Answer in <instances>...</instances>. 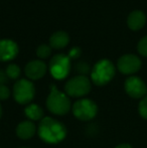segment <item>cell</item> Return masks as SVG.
I'll return each instance as SVG.
<instances>
[{"label": "cell", "mask_w": 147, "mask_h": 148, "mask_svg": "<svg viewBox=\"0 0 147 148\" xmlns=\"http://www.w3.org/2000/svg\"><path fill=\"white\" fill-rule=\"evenodd\" d=\"M38 136L49 144L59 143L67 136V128L59 121L51 117H44L38 125Z\"/></svg>", "instance_id": "obj_1"}, {"label": "cell", "mask_w": 147, "mask_h": 148, "mask_svg": "<svg viewBox=\"0 0 147 148\" xmlns=\"http://www.w3.org/2000/svg\"><path fill=\"white\" fill-rule=\"evenodd\" d=\"M46 107L51 113L63 116L71 110V100L67 94L61 92L55 85H51V92L46 99Z\"/></svg>", "instance_id": "obj_2"}, {"label": "cell", "mask_w": 147, "mask_h": 148, "mask_svg": "<svg viewBox=\"0 0 147 148\" xmlns=\"http://www.w3.org/2000/svg\"><path fill=\"white\" fill-rule=\"evenodd\" d=\"M115 66L109 60H101L96 62L91 71V80L96 86H104L115 76Z\"/></svg>", "instance_id": "obj_3"}, {"label": "cell", "mask_w": 147, "mask_h": 148, "mask_svg": "<svg viewBox=\"0 0 147 148\" xmlns=\"http://www.w3.org/2000/svg\"><path fill=\"white\" fill-rule=\"evenodd\" d=\"M65 91L69 97H84V96L88 95L91 91L90 79L86 76L78 75L66 83Z\"/></svg>", "instance_id": "obj_4"}, {"label": "cell", "mask_w": 147, "mask_h": 148, "mask_svg": "<svg viewBox=\"0 0 147 148\" xmlns=\"http://www.w3.org/2000/svg\"><path fill=\"white\" fill-rule=\"evenodd\" d=\"M36 95V88L31 81L21 79L18 80L13 86V97L18 104L26 105L32 101Z\"/></svg>", "instance_id": "obj_5"}, {"label": "cell", "mask_w": 147, "mask_h": 148, "mask_svg": "<svg viewBox=\"0 0 147 148\" xmlns=\"http://www.w3.org/2000/svg\"><path fill=\"white\" fill-rule=\"evenodd\" d=\"M73 114L81 121H90L96 117L98 107L96 103L90 99H80L73 105Z\"/></svg>", "instance_id": "obj_6"}, {"label": "cell", "mask_w": 147, "mask_h": 148, "mask_svg": "<svg viewBox=\"0 0 147 148\" xmlns=\"http://www.w3.org/2000/svg\"><path fill=\"white\" fill-rule=\"evenodd\" d=\"M71 71V59L63 53L55 55L49 62V72L57 80L67 78Z\"/></svg>", "instance_id": "obj_7"}, {"label": "cell", "mask_w": 147, "mask_h": 148, "mask_svg": "<svg viewBox=\"0 0 147 148\" xmlns=\"http://www.w3.org/2000/svg\"><path fill=\"white\" fill-rule=\"evenodd\" d=\"M117 68L124 75L135 74L141 68V60L135 55H124L118 60Z\"/></svg>", "instance_id": "obj_8"}, {"label": "cell", "mask_w": 147, "mask_h": 148, "mask_svg": "<svg viewBox=\"0 0 147 148\" xmlns=\"http://www.w3.org/2000/svg\"><path fill=\"white\" fill-rule=\"evenodd\" d=\"M125 91L133 99H140L145 96L147 88L141 79L132 76L125 81Z\"/></svg>", "instance_id": "obj_9"}, {"label": "cell", "mask_w": 147, "mask_h": 148, "mask_svg": "<svg viewBox=\"0 0 147 148\" xmlns=\"http://www.w3.org/2000/svg\"><path fill=\"white\" fill-rule=\"evenodd\" d=\"M46 70L47 66L44 62H42L40 60H31V62H29L26 64L24 72H25L26 77L29 80L36 81L42 78L45 75V73H46Z\"/></svg>", "instance_id": "obj_10"}, {"label": "cell", "mask_w": 147, "mask_h": 148, "mask_svg": "<svg viewBox=\"0 0 147 148\" xmlns=\"http://www.w3.org/2000/svg\"><path fill=\"white\" fill-rule=\"evenodd\" d=\"M18 53V45L11 39L0 40V60L8 62L15 59Z\"/></svg>", "instance_id": "obj_11"}, {"label": "cell", "mask_w": 147, "mask_h": 148, "mask_svg": "<svg viewBox=\"0 0 147 148\" xmlns=\"http://www.w3.org/2000/svg\"><path fill=\"white\" fill-rule=\"evenodd\" d=\"M36 132V127L32 121L20 122L16 127V135L22 140H27L34 136Z\"/></svg>", "instance_id": "obj_12"}, {"label": "cell", "mask_w": 147, "mask_h": 148, "mask_svg": "<svg viewBox=\"0 0 147 148\" xmlns=\"http://www.w3.org/2000/svg\"><path fill=\"white\" fill-rule=\"evenodd\" d=\"M146 16L140 10L132 11L127 18V25L131 30H139L145 25Z\"/></svg>", "instance_id": "obj_13"}, {"label": "cell", "mask_w": 147, "mask_h": 148, "mask_svg": "<svg viewBox=\"0 0 147 148\" xmlns=\"http://www.w3.org/2000/svg\"><path fill=\"white\" fill-rule=\"evenodd\" d=\"M70 42V36L67 32L59 30L55 32L49 38V45L55 49H61L66 47Z\"/></svg>", "instance_id": "obj_14"}, {"label": "cell", "mask_w": 147, "mask_h": 148, "mask_svg": "<svg viewBox=\"0 0 147 148\" xmlns=\"http://www.w3.org/2000/svg\"><path fill=\"white\" fill-rule=\"evenodd\" d=\"M24 114L30 121H38L43 119V110L36 104H28L24 109Z\"/></svg>", "instance_id": "obj_15"}, {"label": "cell", "mask_w": 147, "mask_h": 148, "mask_svg": "<svg viewBox=\"0 0 147 148\" xmlns=\"http://www.w3.org/2000/svg\"><path fill=\"white\" fill-rule=\"evenodd\" d=\"M5 72H6V75H7V77L9 79H11V80H16V79L19 78L21 70H20V68L17 66V64H10L7 66Z\"/></svg>", "instance_id": "obj_16"}, {"label": "cell", "mask_w": 147, "mask_h": 148, "mask_svg": "<svg viewBox=\"0 0 147 148\" xmlns=\"http://www.w3.org/2000/svg\"><path fill=\"white\" fill-rule=\"evenodd\" d=\"M51 53V45H40L36 49V56L39 59H47Z\"/></svg>", "instance_id": "obj_17"}, {"label": "cell", "mask_w": 147, "mask_h": 148, "mask_svg": "<svg viewBox=\"0 0 147 148\" xmlns=\"http://www.w3.org/2000/svg\"><path fill=\"white\" fill-rule=\"evenodd\" d=\"M76 71L81 75V76H86L87 74L91 72V69L89 64H87L86 62H79L76 64Z\"/></svg>", "instance_id": "obj_18"}, {"label": "cell", "mask_w": 147, "mask_h": 148, "mask_svg": "<svg viewBox=\"0 0 147 148\" xmlns=\"http://www.w3.org/2000/svg\"><path fill=\"white\" fill-rule=\"evenodd\" d=\"M137 51L143 57H147V35L142 37L137 45Z\"/></svg>", "instance_id": "obj_19"}, {"label": "cell", "mask_w": 147, "mask_h": 148, "mask_svg": "<svg viewBox=\"0 0 147 148\" xmlns=\"http://www.w3.org/2000/svg\"><path fill=\"white\" fill-rule=\"evenodd\" d=\"M138 112L142 118L147 119V97H144L140 101L139 105H138Z\"/></svg>", "instance_id": "obj_20"}, {"label": "cell", "mask_w": 147, "mask_h": 148, "mask_svg": "<svg viewBox=\"0 0 147 148\" xmlns=\"http://www.w3.org/2000/svg\"><path fill=\"white\" fill-rule=\"evenodd\" d=\"M10 97V90L5 85H0V101L7 100Z\"/></svg>", "instance_id": "obj_21"}, {"label": "cell", "mask_w": 147, "mask_h": 148, "mask_svg": "<svg viewBox=\"0 0 147 148\" xmlns=\"http://www.w3.org/2000/svg\"><path fill=\"white\" fill-rule=\"evenodd\" d=\"M81 55V49L79 47H73L69 53V58L70 59H78Z\"/></svg>", "instance_id": "obj_22"}, {"label": "cell", "mask_w": 147, "mask_h": 148, "mask_svg": "<svg viewBox=\"0 0 147 148\" xmlns=\"http://www.w3.org/2000/svg\"><path fill=\"white\" fill-rule=\"evenodd\" d=\"M8 77L6 75V72L3 70H0V85H5L8 82Z\"/></svg>", "instance_id": "obj_23"}, {"label": "cell", "mask_w": 147, "mask_h": 148, "mask_svg": "<svg viewBox=\"0 0 147 148\" xmlns=\"http://www.w3.org/2000/svg\"><path fill=\"white\" fill-rule=\"evenodd\" d=\"M115 148H132L131 145L130 144H127V143H123V144H119L117 145Z\"/></svg>", "instance_id": "obj_24"}, {"label": "cell", "mask_w": 147, "mask_h": 148, "mask_svg": "<svg viewBox=\"0 0 147 148\" xmlns=\"http://www.w3.org/2000/svg\"><path fill=\"white\" fill-rule=\"evenodd\" d=\"M1 117H2V106L0 104V119H1Z\"/></svg>", "instance_id": "obj_25"}, {"label": "cell", "mask_w": 147, "mask_h": 148, "mask_svg": "<svg viewBox=\"0 0 147 148\" xmlns=\"http://www.w3.org/2000/svg\"><path fill=\"white\" fill-rule=\"evenodd\" d=\"M22 148H25V147H22Z\"/></svg>", "instance_id": "obj_26"}]
</instances>
